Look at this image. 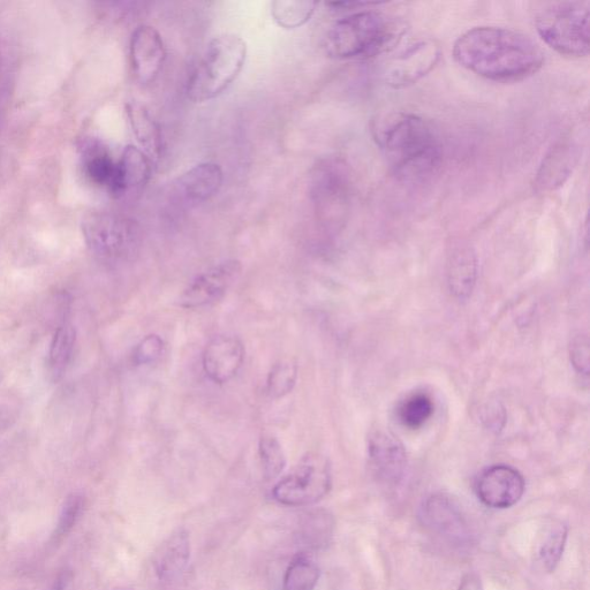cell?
Masks as SVG:
<instances>
[{
    "instance_id": "1",
    "label": "cell",
    "mask_w": 590,
    "mask_h": 590,
    "mask_svg": "<svg viewBox=\"0 0 590 590\" xmlns=\"http://www.w3.org/2000/svg\"><path fill=\"white\" fill-rule=\"evenodd\" d=\"M453 57L467 71L496 82L532 77L546 60L531 37L518 30L496 26L467 30L453 45Z\"/></svg>"
},
{
    "instance_id": "2",
    "label": "cell",
    "mask_w": 590,
    "mask_h": 590,
    "mask_svg": "<svg viewBox=\"0 0 590 590\" xmlns=\"http://www.w3.org/2000/svg\"><path fill=\"white\" fill-rule=\"evenodd\" d=\"M373 134L400 180L419 183L440 169L442 143L426 119L414 113L393 112L375 121Z\"/></svg>"
},
{
    "instance_id": "3",
    "label": "cell",
    "mask_w": 590,
    "mask_h": 590,
    "mask_svg": "<svg viewBox=\"0 0 590 590\" xmlns=\"http://www.w3.org/2000/svg\"><path fill=\"white\" fill-rule=\"evenodd\" d=\"M247 58V44L240 36L223 34L211 40L187 83L193 102L215 100L239 77Z\"/></svg>"
},
{
    "instance_id": "4",
    "label": "cell",
    "mask_w": 590,
    "mask_h": 590,
    "mask_svg": "<svg viewBox=\"0 0 590 590\" xmlns=\"http://www.w3.org/2000/svg\"><path fill=\"white\" fill-rule=\"evenodd\" d=\"M399 36L396 22L375 11H362L337 21L324 47L335 59L372 57L387 51Z\"/></svg>"
},
{
    "instance_id": "5",
    "label": "cell",
    "mask_w": 590,
    "mask_h": 590,
    "mask_svg": "<svg viewBox=\"0 0 590 590\" xmlns=\"http://www.w3.org/2000/svg\"><path fill=\"white\" fill-rule=\"evenodd\" d=\"M589 3H551L537 12L534 24L551 49L567 57L589 54Z\"/></svg>"
},
{
    "instance_id": "6",
    "label": "cell",
    "mask_w": 590,
    "mask_h": 590,
    "mask_svg": "<svg viewBox=\"0 0 590 590\" xmlns=\"http://www.w3.org/2000/svg\"><path fill=\"white\" fill-rule=\"evenodd\" d=\"M82 234L90 251L109 263L133 260L141 244L138 225L112 213L88 215L83 219Z\"/></svg>"
},
{
    "instance_id": "7",
    "label": "cell",
    "mask_w": 590,
    "mask_h": 590,
    "mask_svg": "<svg viewBox=\"0 0 590 590\" xmlns=\"http://www.w3.org/2000/svg\"><path fill=\"white\" fill-rule=\"evenodd\" d=\"M332 486L331 465L327 457L310 452L294 470L272 489V497L285 506H308L320 502Z\"/></svg>"
},
{
    "instance_id": "8",
    "label": "cell",
    "mask_w": 590,
    "mask_h": 590,
    "mask_svg": "<svg viewBox=\"0 0 590 590\" xmlns=\"http://www.w3.org/2000/svg\"><path fill=\"white\" fill-rule=\"evenodd\" d=\"M420 521L428 532L457 549L471 547L473 533L460 506L448 495L435 494L423 502Z\"/></svg>"
},
{
    "instance_id": "9",
    "label": "cell",
    "mask_w": 590,
    "mask_h": 590,
    "mask_svg": "<svg viewBox=\"0 0 590 590\" xmlns=\"http://www.w3.org/2000/svg\"><path fill=\"white\" fill-rule=\"evenodd\" d=\"M441 48L433 40H421L400 52L385 68L384 80L395 89L405 88L425 78L440 62Z\"/></svg>"
},
{
    "instance_id": "10",
    "label": "cell",
    "mask_w": 590,
    "mask_h": 590,
    "mask_svg": "<svg viewBox=\"0 0 590 590\" xmlns=\"http://www.w3.org/2000/svg\"><path fill=\"white\" fill-rule=\"evenodd\" d=\"M238 260H228L202 272L185 287L179 305L187 309L206 307L221 300L241 275Z\"/></svg>"
},
{
    "instance_id": "11",
    "label": "cell",
    "mask_w": 590,
    "mask_h": 590,
    "mask_svg": "<svg viewBox=\"0 0 590 590\" xmlns=\"http://www.w3.org/2000/svg\"><path fill=\"white\" fill-rule=\"evenodd\" d=\"M368 464L375 480L385 487H395L406 471L407 456L398 437L376 429L368 437Z\"/></svg>"
},
{
    "instance_id": "12",
    "label": "cell",
    "mask_w": 590,
    "mask_h": 590,
    "mask_svg": "<svg viewBox=\"0 0 590 590\" xmlns=\"http://www.w3.org/2000/svg\"><path fill=\"white\" fill-rule=\"evenodd\" d=\"M476 495L491 509H510L525 493V480L516 468L496 465L483 471L475 483Z\"/></svg>"
},
{
    "instance_id": "13",
    "label": "cell",
    "mask_w": 590,
    "mask_h": 590,
    "mask_svg": "<svg viewBox=\"0 0 590 590\" xmlns=\"http://www.w3.org/2000/svg\"><path fill=\"white\" fill-rule=\"evenodd\" d=\"M130 58L134 77L141 85H148L157 79L166 59V50L156 28L141 25L134 30Z\"/></svg>"
},
{
    "instance_id": "14",
    "label": "cell",
    "mask_w": 590,
    "mask_h": 590,
    "mask_svg": "<svg viewBox=\"0 0 590 590\" xmlns=\"http://www.w3.org/2000/svg\"><path fill=\"white\" fill-rule=\"evenodd\" d=\"M244 360L245 346L238 337L218 335L204 349L202 367L211 382L225 384L237 376Z\"/></svg>"
},
{
    "instance_id": "15",
    "label": "cell",
    "mask_w": 590,
    "mask_h": 590,
    "mask_svg": "<svg viewBox=\"0 0 590 590\" xmlns=\"http://www.w3.org/2000/svg\"><path fill=\"white\" fill-rule=\"evenodd\" d=\"M191 559V539L184 528H178L160 544L153 556L156 577L172 582L181 577Z\"/></svg>"
},
{
    "instance_id": "16",
    "label": "cell",
    "mask_w": 590,
    "mask_h": 590,
    "mask_svg": "<svg viewBox=\"0 0 590 590\" xmlns=\"http://www.w3.org/2000/svg\"><path fill=\"white\" fill-rule=\"evenodd\" d=\"M81 160L83 172L90 183L116 195L118 160L113 158L109 149L100 142H88L82 149Z\"/></svg>"
},
{
    "instance_id": "17",
    "label": "cell",
    "mask_w": 590,
    "mask_h": 590,
    "mask_svg": "<svg viewBox=\"0 0 590 590\" xmlns=\"http://www.w3.org/2000/svg\"><path fill=\"white\" fill-rule=\"evenodd\" d=\"M223 171L216 163H201L178 179V189L189 202L202 203L215 196L223 185Z\"/></svg>"
},
{
    "instance_id": "18",
    "label": "cell",
    "mask_w": 590,
    "mask_h": 590,
    "mask_svg": "<svg viewBox=\"0 0 590 590\" xmlns=\"http://www.w3.org/2000/svg\"><path fill=\"white\" fill-rule=\"evenodd\" d=\"M577 158V148L573 143L569 141L558 143L544 158L541 169L537 173V187L542 191H554L561 187L571 176Z\"/></svg>"
},
{
    "instance_id": "19",
    "label": "cell",
    "mask_w": 590,
    "mask_h": 590,
    "mask_svg": "<svg viewBox=\"0 0 590 590\" xmlns=\"http://www.w3.org/2000/svg\"><path fill=\"white\" fill-rule=\"evenodd\" d=\"M478 276V260L470 246H460L453 251L448 262V283L456 298H470Z\"/></svg>"
},
{
    "instance_id": "20",
    "label": "cell",
    "mask_w": 590,
    "mask_h": 590,
    "mask_svg": "<svg viewBox=\"0 0 590 590\" xmlns=\"http://www.w3.org/2000/svg\"><path fill=\"white\" fill-rule=\"evenodd\" d=\"M151 176L149 157L138 147L127 146L118 160L116 196L139 191L145 187Z\"/></svg>"
},
{
    "instance_id": "21",
    "label": "cell",
    "mask_w": 590,
    "mask_h": 590,
    "mask_svg": "<svg viewBox=\"0 0 590 590\" xmlns=\"http://www.w3.org/2000/svg\"><path fill=\"white\" fill-rule=\"evenodd\" d=\"M126 113L133 134L145 149L146 154L153 158H160L163 153L164 142L160 125L151 117L149 111L139 103H128Z\"/></svg>"
},
{
    "instance_id": "22",
    "label": "cell",
    "mask_w": 590,
    "mask_h": 590,
    "mask_svg": "<svg viewBox=\"0 0 590 590\" xmlns=\"http://www.w3.org/2000/svg\"><path fill=\"white\" fill-rule=\"evenodd\" d=\"M569 528L563 521L554 520L544 526L535 546V562L543 572L556 570L564 554Z\"/></svg>"
},
{
    "instance_id": "23",
    "label": "cell",
    "mask_w": 590,
    "mask_h": 590,
    "mask_svg": "<svg viewBox=\"0 0 590 590\" xmlns=\"http://www.w3.org/2000/svg\"><path fill=\"white\" fill-rule=\"evenodd\" d=\"M335 519L325 510L307 512L300 519L298 539L309 550H322L329 546L334 537Z\"/></svg>"
},
{
    "instance_id": "24",
    "label": "cell",
    "mask_w": 590,
    "mask_h": 590,
    "mask_svg": "<svg viewBox=\"0 0 590 590\" xmlns=\"http://www.w3.org/2000/svg\"><path fill=\"white\" fill-rule=\"evenodd\" d=\"M77 332L71 324H63L56 330L49 350L48 367L49 374L55 382L66 372L73 357Z\"/></svg>"
},
{
    "instance_id": "25",
    "label": "cell",
    "mask_w": 590,
    "mask_h": 590,
    "mask_svg": "<svg viewBox=\"0 0 590 590\" xmlns=\"http://www.w3.org/2000/svg\"><path fill=\"white\" fill-rule=\"evenodd\" d=\"M319 3L306 0H278L271 4V14L285 29H297L312 19Z\"/></svg>"
},
{
    "instance_id": "26",
    "label": "cell",
    "mask_w": 590,
    "mask_h": 590,
    "mask_svg": "<svg viewBox=\"0 0 590 590\" xmlns=\"http://www.w3.org/2000/svg\"><path fill=\"white\" fill-rule=\"evenodd\" d=\"M320 577V567L307 555L300 554L285 571L283 590H315Z\"/></svg>"
},
{
    "instance_id": "27",
    "label": "cell",
    "mask_w": 590,
    "mask_h": 590,
    "mask_svg": "<svg viewBox=\"0 0 590 590\" xmlns=\"http://www.w3.org/2000/svg\"><path fill=\"white\" fill-rule=\"evenodd\" d=\"M434 414V402L426 393H415L400 405L398 418L403 425L410 429L425 426Z\"/></svg>"
},
{
    "instance_id": "28",
    "label": "cell",
    "mask_w": 590,
    "mask_h": 590,
    "mask_svg": "<svg viewBox=\"0 0 590 590\" xmlns=\"http://www.w3.org/2000/svg\"><path fill=\"white\" fill-rule=\"evenodd\" d=\"M298 381V365L292 360H281L271 367L267 391L274 399H282L293 391Z\"/></svg>"
},
{
    "instance_id": "29",
    "label": "cell",
    "mask_w": 590,
    "mask_h": 590,
    "mask_svg": "<svg viewBox=\"0 0 590 590\" xmlns=\"http://www.w3.org/2000/svg\"><path fill=\"white\" fill-rule=\"evenodd\" d=\"M259 455L264 478L275 480L286 467V456L283 446L274 436H263L259 443Z\"/></svg>"
},
{
    "instance_id": "30",
    "label": "cell",
    "mask_w": 590,
    "mask_h": 590,
    "mask_svg": "<svg viewBox=\"0 0 590 590\" xmlns=\"http://www.w3.org/2000/svg\"><path fill=\"white\" fill-rule=\"evenodd\" d=\"M164 340L158 335H149L135 347L133 360L138 366L151 365L162 357Z\"/></svg>"
},
{
    "instance_id": "31",
    "label": "cell",
    "mask_w": 590,
    "mask_h": 590,
    "mask_svg": "<svg viewBox=\"0 0 590 590\" xmlns=\"http://www.w3.org/2000/svg\"><path fill=\"white\" fill-rule=\"evenodd\" d=\"M83 508V498L73 495L67 498L62 513H60L59 523L55 536L63 537L72 531L73 526L77 523Z\"/></svg>"
},
{
    "instance_id": "32",
    "label": "cell",
    "mask_w": 590,
    "mask_h": 590,
    "mask_svg": "<svg viewBox=\"0 0 590 590\" xmlns=\"http://www.w3.org/2000/svg\"><path fill=\"white\" fill-rule=\"evenodd\" d=\"M571 362L579 373L588 375L589 373V343L588 338L579 336L572 340L570 346Z\"/></svg>"
},
{
    "instance_id": "33",
    "label": "cell",
    "mask_w": 590,
    "mask_h": 590,
    "mask_svg": "<svg viewBox=\"0 0 590 590\" xmlns=\"http://www.w3.org/2000/svg\"><path fill=\"white\" fill-rule=\"evenodd\" d=\"M458 590H484L478 574L468 573L461 579Z\"/></svg>"
}]
</instances>
